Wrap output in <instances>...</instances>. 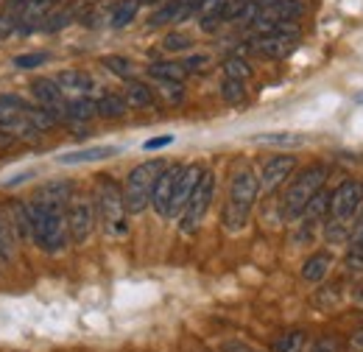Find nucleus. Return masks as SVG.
<instances>
[{"mask_svg": "<svg viewBox=\"0 0 363 352\" xmlns=\"http://www.w3.org/2000/svg\"><path fill=\"white\" fill-rule=\"evenodd\" d=\"M17 28H20V11H17V9L3 6V9H0V40L11 37Z\"/></svg>", "mask_w": 363, "mask_h": 352, "instance_id": "obj_33", "label": "nucleus"}, {"mask_svg": "<svg viewBox=\"0 0 363 352\" xmlns=\"http://www.w3.org/2000/svg\"><path fill=\"white\" fill-rule=\"evenodd\" d=\"M165 160H145L135 165L126 182H123V202H126V210L129 216H140L151 207V193H154V185H157V176L165 171Z\"/></svg>", "mask_w": 363, "mask_h": 352, "instance_id": "obj_4", "label": "nucleus"}, {"mask_svg": "<svg viewBox=\"0 0 363 352\" xmlns=\"http://www.w3.org/2000/svg\"><path fill=\"white\" fill-rule=\"evenodd\" d=\"M157 92L165 98V104H171V106H179L182 101H184V87H182V82H157Z\"/></svg>", "mask_w": 363, "mask_h": 352, "instance_id": "obj_34", "label": "nucleus"}, {"mask_svg": "<svg viewBox=\"0 0 363 352\" xmlns=\"http://www.w3.org/2000/svg\"><path fill=\"white\" fill-rule=\"evenodd\" d=\"M95 109H98V118H106V121H118L129 112V104L121 92H104L98 101H95Z\"/></svg>", "mask_w": 363, "mask_h": 352, "instance_id": "obj_19", "label": "nucleus"}, {"mask_svg": "<svg viewBox=\"0 0 363 352\" xmlns=\"http://www.w3.org/2000/svg\"><path fill=\"white\" fill-rule=\"evenodd\" d=\"M182 67H184V73H204V70L210 67V56H204V53H190V56L182 62Z\"/></svg>", "mask_w": 363, "mask_h": 352, "instance_id": "obj_39", "label": "nucleus"}, {"mask_svg": "<svg viewBox=\"0 0 363 352\" xmlns=\"http://www.w3.org/2000/svg\"><path fill=\"white\" fill-rule=\"evenodd\" d=\"M257 143H266V145H302L305 143V137L302 134H260L257 137Z\"/></svg>", "mask_w": 363, "mask_h": 352, "instance_id": "obj_36", "label": "nucleus"}, {"mask_svg": "<svg viewBox=\"0 0 363 352\" xmlns=\"http://www.w3.org/2000/svg\"><path fill=\"white\" fill-rule=\"evenodd\" d=\"M249 48L263 59H285L299 48V28L296 23H285L269 31H257Z\"/></svg>", "mask_w": 363, "mask_h": 352, "instance_id": "obj_6", "label": "nucleus"}, {"mask_svg": "<svg viewBox=\"0 0 363 352\" xmlns=\"http://www.w3.org/2000/svg\"><path fill=\"white\" fill-rule=\"evenodd\" d=\"M327 174H330V171H327V165H321V163L308 165L302 174L288 185V190H285V196H282V216H285L288 221L302 219V213H305L308 202L316 196L321 187H324Z\"/></svg>", "mask_w": 363, "mask_h": 352, "instance_id": "obj_5", "label": "nucleus"}, {"mask_svg": "<svg viewBox=\"0 0 363 352\" xmlns=\"http://www.w3.org/2000/svg\"><path fill=\"white\" fill-rule=\"evenodd\" d=\"M224 350H227V352H260V350H252V347H246V344H227Z\"/></svg>", "mask_w": 363, "mask_h": 352, "instance_id": "obj_42", "label": "nucleus"}, {"mask_svg": "<svg viewBox=\"0 0 363 352\" xmlns=\"http://www.w3.org/2000/svg\"><path fill=\"white\" fill-rule=\"evenodd\" d=\"M257 196H260V176L252 168H238L229 179L227 204H224V216H221L227 232H240L249 224Z\"/></svg>", "mask_w": 363, "mask_h": 352, "instance_id": "obj_2", "label": "nucleus"}, {"mask_svg": "<svg viewBox=\"0 0 363 352\" xmlns=\"http://www.w3.org/2000/svg\"><path fill=\"white\" fill-rule=\"evenodd\" d=\"M162 0H140V6H160Z\"/></svg>", "mask_w": 363, "mask_h": 352, "instance_id": "obj_45", "label": "nucleus"}, {"mask_svg": "<svg viewBox=\"0 0 363 352\" xmlns=\"http://www.w3.org/2000/svg\"><path fill=\"white\" fill-rule=\"evenodd\" d=\"M363 207V185L355 179L341 182L333 193H330V219L341 221L350 226V221H355V216Z\"/></svg>", "mask_w": 363, "mask_h": 352, "instance_id": "obj_9", "label": "nucleus"}, {"mask_svg": "<svg viewBox=\"0 0 363 352\" xmlns=\"http://www.w3.org/2000/svg\"><path fill=\"white\" fill-rule=\"evenodd\" d=\"M311 352H341V344H338V339L324 336V339H318L316 344H313V350Z\"/></svg>", "mask_w": 363, "mask_h": 352, "instance_id": "obj_40", "label": "nucleus"}, {"mask_svg": "<svg viewBox=\"0 0 363 352\" xmlns=\"http://www.w3.org/2000/svg\"><path fill=\"white\" fill-rule=\"evenodd\" d=\"M3 3H6L9 9H17V11H20V9H23V6L28 3V0H3Z\"/></svg>", "mask_w": 363, "mask_h": 352, "instance_id": "obj_43", "label": "nucleus"}, {"mask_svg": "<svg viewBox=\"0 0 363 352\" xmlns=\"http://www.w3.org/2000/svg\"><path fill=\"white\" fill-rule=\"evenodd\" d=\"M121 148L118 145H92V148H82V151H70V154H62L56 157L62 165H82V163H95V160H106V157H115Z\"/></svg>", "mask_w": 363, "mask_h": 352, "instance_id": "obj_18", "label": "nucleus"}, {"mask_svg": "<svg viewBox=\"0 0 363 352\" xmlns=\"http://www.w3.org/2000/svg\"><path fill=\"white\" fill-rule=\"evenodd\" d=\"M95 216L98 224L106 235L112 238H123L129 232V210H126V202H123V187L112 179V176H98L95 182Z\"/></svg>", "mask_w": 363, "mask_h": 352, "instance_id": "obj_3", "label": "nucleus"}, {"mask_svg": "<svg viewBox=\"0 0 363 352\" xmlns=\"http://www.w3.org/2000/svg\"><path fill=\"white\" fill-rule=\"evenodd\" d=\"M302 11H305V6L299 0H277L272 6H260L257 9L252 26H255V31H269V28L285 26V23H296Z\"/></svg>", "mask_w": 363, "mask_h": 352, "instance_id": "obj_10", "label": "nucleus"}, {"mask_svg": "<svg viewBox=\"0 0 363 352\" xmlns=\"http://www.w3.org/2000/svg\"><path fill=\"white\" fill-rule=\"evenodd\" d=\"M31 95H34V101H37V106H43L48 112H53L59 121H65V106H67V101H65V92L62 87L56 84V79H48V76H40V79H34L31 82Z\"/></svg>", "mask_w": 363, "mask_h": 352, "instance_id": "obj_12", "label": "nucleus"}, {"mask_svg": "<svg viewBox=\"0 0 363 352\" xmlns=\"http://www.w3.org/2000/svg\"><path fill=\"white\" fill-rule=\"evenodd\" d=\"M62 0H28L23 9H20V34H31V31H40V23H45L48 14L59 6Z\"/></svg>", "mask_w": 363, "mask_h": 352, "instance_id": "obj_16", "label": "nucleus"}, {"mask_svg": "<svg viewBox=\"0 0 363 352\" xmlns=\"http://www.w3.org/2000/svg\"><path fill=\"white\" fill-rule=\"evenodd\" d=\"M221 98L227 104H240L246 98V82H238V79H227L224 76V82H221Z\"/></svg>", "mask_w": 363, "mask_h": 352, "instance_id": "obj_32", "label": "nucleus"}, {"mask_svg": "<svg viewBox=\"0 0 363 352\" xmlns=\"http://www.w3.org/2000/svg\"><path fill=\"white\" fill-rule=\"evenodd\" d=\"M101 65H104L112 76H118V79H123V82H129V79L135 76V65H132V59H126V56L109 53V56H104V59H101Z\"/></svg>", "mask_w": 363, "mask_h": 352, "instance_id": "obj_28", "label": "nucleus"}, {"mask_svg": "<svg viewBox=\"0 0 363 352\" xmlns=\"http://www.w3.org/2000/svg\"><path fill=\"white\" fill-rule=\"evenodd\" d=\"M148 76L154 82H182L184 79V67H182V62H151L148 65Z\"/></svg>", "mask_w": 363, "mask_h": 352, "instance_id": "obj_24", "label": "nucleus"}, {"mask_svg": "<svg viewBox=\"0 0 363 352\" xmlns=\"http://www.w3.org/2000/svg\"><path fill=\"white\" fill-rule=\"evenodd\" d=\"M48 62V53H23V56H17L14 59V67L17 70H34V67H40V65H45Z\"/></svg>", "mask_w": 363, "mask_h": 352, "instance_id": "obj_38", "label": "nucleus"}, {"mask_svg": "<svg viewBox=\"0 0 363 352\" xmlns=\"http://www.w3.org/2000/svg\"><path fill=\"white\" fill-rule=\"evenodd\" d=\"M187 17H193V6H190V0H162V3L151 11L148 26H151V28H160V26L182 23V20H187Z\"/></svg>", "mask_w": 363, "mask_h": 352, "instance_id": "obj_15", "label": "nucleus"}, {"mask_svg": "<svg viewBox=\"0 0 363 352\" xmlns=\"http://www.w3.org/2000/svg\"><path fill=\"white\" fill-rule=\"evenodd\" d=\"M294 168H296V157L291 154H277L272 160H266L260 171V193H274L279 185H285V179H291Z\"/></svg>", "mask_w": 363, "mask_h": 352, "instance_id": "obj_13", "label": "nucleus"}, {"mask_svg": "<svg viewBox=\"0 0 363 352\" xmlns=\"http://www.w3.org/2000/svg\"><path fill=\"white\" fill-rule=\"evenodd\" d=\"M137 9H140V0H121L115 9H112V28H126L132 20L137 17Z\"/></svg>", "mask_w": 363, "mask_h": 352, "instance_id": "obj_29", "label": "nucleus"}, {"mask_svg": "<svg viewBox=\"0 0 363 352\" xmlns=\"http://www.w3.org/2000/svg\"><path fill=\"white\" fill-rule=\"evenodd\" d=\"M330 268H333V255L330 252H316V255H311L305 265H302V280H308V282H321L327 274H330Z\"/></svg>", "mask_w": 363, "mask_h": 352, "instance_id": "obj_21", "label": "nucleus"}, {"mask_svg": "<svg viewBox=\"0 0 363 352\" xmlns=\"http://www.w3.org/2000/svg\"><path fill=\"white\" fill-rule=\"evenodd\" d=\"M201 174H204V168H201V165H184L179 182H177V187H174V196H171L168 219H179V216H182V210H184V204H187V199H190L193 187L199 185Z\"/></svg>", "mask_w": 363, "mask_h": 352, "instance_id": "obj_14", "label": "nucleus"}, {"mask_svg": "<svg viewBox=\"0 0 363 352\" xmlns=\"http://www.w3.org/2000/svg\"><path fill=\"white\" fill-rule=\"evenodd\" d=\"M53 79L62 87V92H70V95H90V89L95 87L92 76L84 73V70H62Z\"/></svg>", "mask_w": 363, "mask_h": 352, "instance_id": "obj_17", "label": "nucleus"}, {"mask_svg": "<svg viewBox=\"0 0 363 352\" xmlns=\"http://www.w3.org/2000/svg\"><path fill=\"white\" fill-rule=\"evenodd\" d=\"M352 347H355V350H363V333L352 336Z\"/></svg>", "mask_w": 363, "mask_h": 352, "instance_id": "obj_44", "label": "nucleus"}, {"mask_svg": "<svg viewBox=\"0 0 363 352\" xmlns=\"http://www.w3.org/2000/svg\"><path fill=\"white\" fill-rule=\"evenodd\" d=\"M190 45H193V40H190L187 34H182V31L165 34V40H162V48H165L168 53H182V50H187Z\"/></svg>", "mask_w": 363, "mask_h": 352, "instance_id": "obj_37", "label": "nucleus"}, {"mask_svg": "<svg viewBox=\"0 0 363 352\" xmlns=\"http://www.w3.org/2000/svg\"><path fill=\"white\" fill-rule=\"evenodd\" d=\"M324 235H327V241L333 243V246H341V243H347L350 241V226L347 224H341V221H327V229H324Z\"/></svg>", "mask_w": 363, "mask_h": 352, "instance_id": "obj_35", "label": "nucleus"}, {"mask_svg": "<svg viewBox=\"0 0 363 352\" xmlns=\"http://www.w3.org/2000/svg\"><path fill=\"white\" fill-rule=\"evenodd\" d=\"M95 115H98V109H95V101H92L90 95H76V98L67 101V106H65V121L87 123Z\"/></svg>", "mask_w": 363, "mask_h": 352, "instance_id": "obj_20", "label": "nucleus"}, {"mask_svg": "<svg viewBox=\"0 0 363 352\" xmlns=\"http://www.w3.org/2000/svg\"><path fill=\"white\" fill-rule=\"evenodd\" d=\"M14 249H17V238H14V224L0 213V260L9 263L14 260Z\"/></svg>", "mask_w": 363, "mask_h": 352, "instance_id": "obj_25", "label": "nucleus"}, {"mask_svg": "<svg viewBox=\"0 0 363 352\" xmlns=\"http://www.w3.org/2000/svg\"><path fill=\"white\" fill-rule=\"evenodd\" d=\"M213 196H216V176H213V171H204L179 216V229L184 235H196L199 232L201 221H204L210 204H213Z\"/></svg>", "mask_w": 363, "mask_h": 352, "instance_id": "obj_7", "label": "nucleus"}, {"mask_svg": "<svg viewBox=\"0 0 363 352\" xmlns=\"http://www.w3.org/2000/svg\"><path fill=\"white\" fill-rule=\"evenodd\" d=\"M171 143H174V134H162V137L145 140V143H143V148H145V151H157V148H165V145H171Z\"/></svg>", "mask_w": 363, "mask_h": 352, "instance_id": "obj_41", "label": "nucleus"}, {"mask_svg": "<svg viewBox=\"0 0 363 352\" xmlns=\"http://www.w3.org/2000/svg\"><path fill=\"white\" fill-rule=\"evenodd\" d=\"M184 165L174 163V165H165V171L157 176V185H154V193H151V207L160 219H168V207H171V196H174V187L179 182Z\"/></svg>", "mask_w": 363, "mask_h": 352, "instance_id": "obj_11", "label": "nucleus"}, {"mask_svg": "<svg viewBox=\"0 0 363 352\" xmlns=\"http://www.w3.org/2000/svg\"><path fill=\"white\" fill-rule=\"evenodd\" d=\"M73 20H76V6H62V3H59V6L48 14V23L43 26V31H48V34H50V31H62V28H67Z\"/></svg>", "mask_w": 363, "mask_h": 352, "instance_id": "obj_27", "label": "nucleus"}, {"mask_svg": "<svg viewBox=\"0 0 363 352\" xmlns=\"http://www.w3.org/2000/svg\"><path fill=\"white\" fill-rule=\"evenodd\" d=\"M31 207V238L45 255H62L70 243L67 229V204L62 202H28Z\"/></svg>", "mask_w": 363, "mask_h": 352, "instance_id": "obj_1", "label": "nucleus"}, {"mask_svg": "<svg viewBox=\"0 0 363 352\" xmlns=\"http://www.w3.org/2000/svg\"><path fill=\"white\" fill-rule=\"evenodd\" d=\"M123 98H126V104L135 106V109H151V106H154V89L148 87V84H143V82H137V79H129V82H126Z\"/></svg>", "mask_w": 363, "mask_h": 352, "instance_id": "obj_23", "label": "nucleus"}, {"mask_svg": "<svg viewBox=\"0 0 363 352\" xmlns=\"http://www.w3.org/2000/svg\"><path fill=\"white\" fill-rule=\"evenodd\" d=\"M305 344H308L305 333L302 330H291V333H285V336H279L274 341V352H302Z\"/></svg>", "mask_w": 363, "mask_h": 352, "instance_id": "obj_30", "label": "nucleus"}, {"mask_svg": "<svg viewBox=\"0 0 363 352\" xmlns=\"http://www.w3.org/2000/svg\"><path fill=\"white\" fill-rule=\"evenodd\" d=\"M350 249H347V258L344 265L347 271H363V219L355 224V229H350Z\"/></svg>", "mask_w": 363, "mask_h": 352, "instance_id": "obj_22", "label": "nucleus"}, {"mask_svg": "<svg viewBox=\"0 0 363 352\" xmlns=\"http://www.w3.org/2000/svg\"><path fill=\"white\" fill-rule=\"evenodd\" d=\"M98 224V216H95V202L90 196H70L67 202V229H70V241L76 246H82L84 241H90L92 229Z\"/></svg>", "mask_w": 363, "mask_h": 352, "instance_id": "obj_8", "label": "nucleus"}, {"mask_svg": "<svg viewBox=\"0 0 363 352\" xmlns=\"http://www.w3.org/2000/svg\"><path fill=\"white\" fill-rule=\"evenodd\" d=\"M224 76L227 79H238V82H249L252 79V67L240 56H229L227 62H224Z\"/></svg>", "mask_w": 363, "mask_h": 352, "instance_id": "obj_31", "label": "nucleus"}, {"mask_svg": "<svg viewBox=\"0 0 363 352\" xmlns=\"http://www.w3.org/2000/svg\"><path fill=\"white\" fill-rule=\"evenodd\" d=\"M324 213H330V193L318 190L316 196L308 202V207H305V213H302L299 221H305V226H313L316 221L324 219Z\"/></svg>", "mask_w": 363, "mask_h": 352, "instance_id": "obj_26", "label": "nucleus"}]
</instances>
